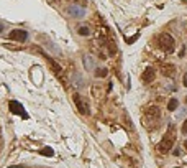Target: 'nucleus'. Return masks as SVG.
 <instances>
[{
	"instance_id": "obj_1",
	"label": "nucleus",
	"mask_w": 187,
	"mask_h": 168,
	"mask_svg": "<svg viewBox=\"0 0 187 168\" xmlns=\"http://www.w3.org/2000/svg\"><path fill=\"white\" fill-rule=\"evenodd\" d=\"M174 140H176V130H174V125L171 124L169 127H168V132L164 134V137L163 140L159 142V145H158V152L159 153H169V150L172 148V145H174Z\"/></svg>"
},
{
	"instance_id": "obj_2",
	"label": "nucleus",
	"mask_w": 187,
	"mask_h": 168,
	"mask_svg": "<svg viewBox=\"0 0 187 168\" xmlns=\"http://www.w3.org/2000/svg\"><path fill=\"white\" fill-rule=\"evenodd\" d=\"M158 41H159V48L163 51H166V53H172L174 51V38L169 33H161L158 36Z\"/></svg>"
},
{
	"instance_id": "obj_3",
	"label": "nucleus",
	"mask_w": 187,
	"mask_h": 168,
	"mask_svg": "<svg viewBox=\"0 0 187 168\" xmlns=\"http://www.w3.org/2000/svg\"><path fill=\"white\" fill-rule=\"evenodd\" d=\"M159 117H161L159 107L151 106V107H148L146 111H144V122H153V124H156L159 120Z\"/></svg>"
},
{
	"instance_id": "obj_4",
	"label": "nucleus",
	"mask_w": 187,
	"mask_h": 168,
	"mask_svg": "<svg viewBox=\"0 0 187 168\" xmlns=\"http://www.w3.org/2000/svg\"><path fill=\"white\" fill-rule=\"evenodd\" d=\"M8 38L15 40V41H20V43H25V41L28 40V31L27 30H12L8 33Z\"/></svg>"
},
{
	"instance_id": "obj_5",
	"label": "nucleus",
	"mask_w": 187,
	"mask_h": 168,
	"mask_svg": "<svg viewBox=\"0 0 187 168\" xmlns=\"http://www.w3.org/2000/svg\"><path fill=\"white\" fill-rule=\"evenodd\" d=\"M67 13H69L72 18H84L85 17V8L81 7V5H69V7H67Z\"/></svg>"
},
{
	"instance_id": "obj_6",
	"label": "nucleus",
	"mask_w": 187,
	"mask_h": 168,
	"mask_svg": "<svg viewBox=\"0 0 187 168\" xmlns=\"http://www.w3.org/2000/svg\"><path fill=\"white\" fill-rule=\"evenodd\" d=\"M8 107H10V111H12L13 114H20L23 119H27L28 117V114L25 112V109H23V106L20 104L18 101H10V104H8Z\"/></svg>"
},
{
	"instance_id": "obj_7",
	"label": "nucleus",
	"mask_w": 187,
	"mask_h": 168,
	"mask_svg": "<svg viewBox=\"0 0 187 168\" xmlns=\"http://www.w3.org/2000/svg\"><path fill=\"white\" fill-rule=\"evenodd\" d=\"M74 102H76V106H77L81 114H89V104H87L79 94H74Z\"/></svg>"
},
{
	"instance_id": "obj_8",
	"label": "nucleus",
	"mask_w": 187,
	"mask_h": 168,
	"mask_svg": "<svg viewBox=\"0 0 187 168\" xmlns=\"http://www.w3.org/2000/svg\"><path fill=\"white\" fill-rule=\"evenodd\" d=\"M154 77H156V71L153 69V68H146V69L143 71V74H141V81L144 84H149V82L154 81Z\"/></svg>"
},
{
	"instance_id": "obj_9",
	"label": "nucleus",
	"mask_w": 187,
	"mask_h": 168,
	"mask_svg": "<svg viewBox=\"0 0 187 168\" xmlns=\"http://www.w3.org/2000/svg\"><path fill=\"white\" fill-rule=\"evenodd\" d=\"M163 74L164 76H174V73H176V68L172 66V64H164L163 66Z\"/></svg>"
},
{
	"instance_id": "obj_10",
	"label": "nucleus",
	"mask_w": 187,
	"mask_h": 168,
	"mask_svg": "<svg viewBox=\"0 0 187 168\" xmlns=\"http://www.w3.org/2000/svg\"><path fill=\"white\" fill-rule=\"evenodd\" d=\"M44 58H46V60H48L49 66H51V68H53V69H54V73H56V74H61V66H59V64H56V63L53 61V58H49L48 55H44Z\"/></svg>"
},
{
	"instance_id": "obj_11",
	"label": "nucleus",
	"mask_w": 187,
	"mask_h": 168,
	"mask_svg": "<svg viewBox=\"0 0 187 168\" xmlns=\"http://www.w3.org/2000/svg\"><path fill=\"white\" fill-rule=\"evenodd\" d=\"M177 106H179V101H177L176 97H172V99L168 102V111L172 112V111H176V109H177Z\"/></svg>"
},
{
	"instance_id": "obj_12",
	"label": "nucleus",
	"mask_w": 187,
	"mask_h": 168,
	"mask_svg": "<svg viewBox=\"0 0 187 168\" xmlns=\"http://www.w3.org/2000/svg\"><path fill=\"white\" fill-rule=\"evenodd\" d=\"M72 81H74V86H76V87H82V86H84V81H82V77H81L79 74H74V76H72Z\"/></svg>"
},
{
	"instance_id": "obj_13",
	"label": "nucleus",
	"mask_w": 187,
	"mask_h": 168,
	"mask_svg": "<svg viewBox=\"0 0 187 168\" xmlns=\"http://www.w3.org/2000/svg\"><path fill=\"white\" fill-rule=\"evenodd\" d=\"M77 33H79L81 36H89L90 35V30H89V27H79Z\"/></svg>"
},
{
	"instance_id": "obj_14",
	"label": "nucleus",
	"mask_w": 187,
	"mask_h": 168,
	"mask_svg": "<svg viewBox=\"0 0 187 168\" xmlns=\"http://www.w3.org/2000/svg\"><path fill=\"white\" fill-rule=\"evenodd\" d=\"M84 63H85V68H87L89 71L94 68V60H92L90 56H85V58H84Z\"/></svg>"
},
{
	"instance_id": "obj_15",
	"label": "nucleus",
	"mask_w": 187,
	"mask_h": 168,
	"mask_svg": "<svg viewBox=\"0 0 187 168\" xmlns=\"http://www.w3.org/2000/svg\"><path fill=\"white\" fill-rule=\"evenodd\" d=\"M39 153H41V155H46V157H53V155H54V152H53V148H49V147H46V148L39 150Z\"/></svg>"
},
{
	"instance_id": "obj_16",
	"label": "nucleus",
	"mask_w": 187,
	"mask_h": 168,
	"mask_svg": "<svg viewBox=\"0 0 187 168\" xmlns=\"http://www.w3.org/2000/svg\"><path fill=\"white\" fill-rule=\"evenodd\" d=\"M107 74H108V71L105 69V68H100V69L95 71V76H97V77H105Z\"/></svg>"
},
{
	"instance_id": "obj_17",
	"label": "nucleus",
	"mask_w": 187,
	"mask_h": 168,
	"mask_svg": "<svg viewBox=\"0 0 187 168\" xmlns=\"http://www.w3.org/2000/svg\"><path fill=\"white\" fill-rule=\"evenodd\" d=\"M138 36H139V35L136 33V35H135V36H131V38H128V40H127V43H128V45H131V43H133V41H135V40H136V38H138Z\"/></svg>"
},
{
	"instance_id": "obj_18",
	"label": "nucleus",
	"mask_w": 187,
	"mask_h": 168,
	"mask_svg": "<svg viewBox=\"0 0 187 168\" xmlns=\"http://www.w3.org/2000/svg\"><path fill=\"white\" fill-rule=\"evenodd\" d=\"M182 134H187V119L184 120V124H182Z\"/></svg>"
},
{
	"instance_id": "obj_19",
	"label": "nucleus",
	"mask_w": 187,
	"mask_h": 168,
	"mask_svg": "<svg viewBox=\"0 0 187 168\" xmlns=\"http://www.w3.org/2000/svg\"><path fill=\"white\" fill-rule=\"evenodd\" d=\"M182 82H184V86L187 87V73H184V76H182Z\"/></svg>"
},
{
	"instance_id": "obj_20",
	"label": "nucleus",
	"mask_w": 187,
	"mask_h": 168,
	"mask_svg": "<svg viewBox=\"0 0 187 168\" xmlns=\"http://www.w3.org/2000/svg\"><path fill=\"white\" fill-rule=\"evenodd\" d=\"M184 148H185V150H187V140H185V142H184Z\"/></svg>"
},
{
	"instance_id": "obj_21",
	"label": "nucleus",
	"mask_w": 187,
	"mask_h": 168,
	"mask_svg": "<svg viewBox=\"0 0 187 168\" xmlns=\"http://www.w3.org/2000/svg\"><path fill=\"white\" fill-rule=\"evenodd\" d=\"M2 30H3V25H2V23H0V31H2Z\"/></svg>"
},
{
	"instance_id": "obj_22",
	"label": "nucleus",
	"mask_w": 187,
	"mask_h": 168,
	"mask_svg": "<svg viewBox=\"0 0 187 168\" xmlns=\"http://www.w3.org/2000/svg\"><path fill=\"white\" fill-rule=\"evenodd\" d=\"M177 168H179V166H177Z\"/></svg>"
}]
</instances>
